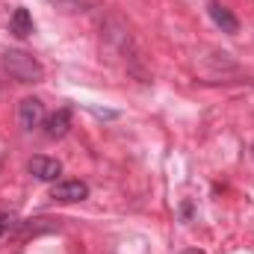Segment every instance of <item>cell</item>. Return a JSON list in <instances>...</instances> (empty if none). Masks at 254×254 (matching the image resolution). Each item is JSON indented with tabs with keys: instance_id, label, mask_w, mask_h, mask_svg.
<instances>
[{
	"instance_id": "obj_1",
	"label": "cell",
	"mask_w": 254,
	"mask_h": 254,
	"mask_svg": "<svg viewBox=\"0 0 254 254\" xmlns=\"http://www.w3.org/2000/svg\"><path fill=\"white\" fill-rule=\"evenodd\" d=\"M0 65H3V71H6L12 80H18V83H39V80L45 77L42 63H39L33 54H27V51H6V54L0 57Z\"/></svg>"
},
{
	"instance_id": "obj_2",
	"label": "cell",
	"mask_w": 254,
	"mask_h": 254,
	"mask_svg": "<svg viewBox=\"0 0 254 254\" xmlns=\"http://www.w3.org/2000/svg\"><path fill=\"white\" fill-rule=\"evenodd\" d=\"M45 122V104L39 101V98H24L21 104H18V125L21 130H33V127H39Z\"/></svg>"
},
{
	"instance_id": "obj_3",
	"label": "cell",
	"mask_w": 254,
	"mask_h": 254,
	"mask_svg": "<svg viewBox=\"0 0 254 254\" xmlns=\"http://www.w3.org/2000/svg\"><path fill=\"white\" fill-rule=\"evenodd\" d=\"M207 12H210V18H213V24L222 30V33H228V36H237L240 33V21H237V15L225 6V3H219V0H210L207 3Z\"/></svg>"
},
{
	"instance_id": "obj_4",
	"label": "cell",
	"mask_w": 254,
	"mask_h": 254,
	"mask_svg": "<svg viewBox=\"0 0 254 254\" xmlns=\"http://www.w3.org/2000/svg\"><path fill=\"white\" fill-rule=\"evenodd\" d=\"M27 172L36 178V181H57L60 175H63V163L60 160H54V157H33L30 163H27Z\"/></svg>"
},
{
	"instance_id": "obj_5",
	"label": "cell",
	"mask_w": 254,
	"mask_h": 254,
	"mask_svg": "<svg viewBox=\"0 0 254 254\" xmlns=\"http://www.w3.org/2000/svg\"><path fill=\"white\" fill-rule=\"evenodd\" d=\"M54 201H63V204H74V201H86L89 198V187L83 181H63L57 184L54 192H51Z\"/></svg>"
},
{
	"instance_id": "obj_6",
	"label": "cell",
	"mask_w": 254,
	"mask_h": 254,
	"mask_svg": "<svg viewBox=\"0 0 254 254\" xmlns=\"http://www.w3.org/2000/svg\"><path fill=\"white\" fill-rule=\"evenodd\" d=\"M68 127H71V110H68V107L57 110L54 116L45 119V133H48L51 139H63L65 133H68Z\"/></svg>"
},
{
	"instance_id": "obj_7",
	"label": "cell",
	"mask_w": 254,
	"mask_h": 254,
	"mask_svg": "<svg viewBox=\"0 0 254 254\" xmlns=\"http://www.w3.org/2000/svg\"><path fill=\"white\" fill-rule=\"evenodd\" d=\"M9 30L18 36V39H27L30 33H33V15L24 9V6H18L15 12H12V21H9Z\"/></svg>"
},
{
	"instance_id": "obj_8",
	"label": "cell",
	"mask_w": 254,
	"mask_h": 254,
	"mask_svg": "<svg viewBox=\"0 0 254 254\" xmlns=\"http://www.w3.org/2000/svg\"><path fill=\"white\" fill-rule=\"evenodd\" d=\"M9 222H12V219H9V216H0V237H3V234H6V228H9Z\"/></svg>"
},
{
	"instance_id": "obj_9",
	"label": "cell",
	"mask_w": 254,
	"mask_h": 254,
	"mask_svg": "<svg viewBox=\"0 0 254 254\" xmlns=\"http://www.w3.org/2000/svg\"><path fill=\"white\" fill-rule=\"evenodd\" d=\"M184 254H204L201 249H190V252H184Z\"/></svg>"
},
{
	"instance_id": "obj_10",
	"label": "cell",
	"mask_w": 254,
	"mask_h": 254,
	"mask_svg": "<svg viewBox=\"0 0 254 254\" xmlns=\"http://www.w3.org/2000/svg\"><path fill=\"white\" fill-rule=\"evenodd\" d=\"M252 157H254V145H252Z\"/></svg>"
}]
</instances>
